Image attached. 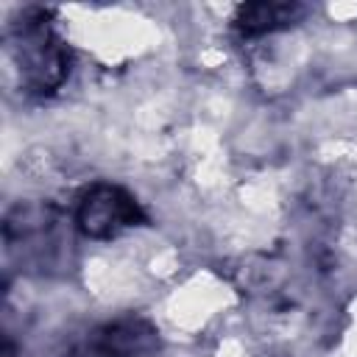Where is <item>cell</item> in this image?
Listing matches in <instances>:
<instances>
[{
  "label": "cell",
  "instance_id": "cell-4",
  "mask_svg": "<svg viewBox=\"0 0 357 357\" xmlns=\"http://www.w3.org/2000/svg\"><path fill=\"white\" fill-rule=\"evenodd\" d=\"M301 11H304L301 6H290V3H251V6H243L240 8L237 28L245 36L268 33V31H276V28L290 25Z\"/></svg>",
  "mask_w": 357,
  "mask_h": 357
},
{
  "label": "cell",
  "instance_id": "cell-1",
  "mask_svg": "<svg viewBox=\"0 0 357 357\" xmlns=\"http://www.w3.org/2000/svg\"><path fill=\"white\" fill-rule=\"evenodd\" d=\"M14 53L22 73V81L31 92L47 95L56 92L70 70V56L61 39L47 28L45 11H28L25 22L17 25L14 33Z\"/></svg>",
  "mask_w": 357,
  "mask_h": 357
},
{
  "label": "cell",
  "instance_id": "cell-2",
  "mask_svg": "<svg viewBox=\"0 0 357 357\" xmlns=\"http://www.w3.org/2000/svg\"><path fill=\"white\" fill-rule=\"evenodd\" d=\"M145 220L137 198L117 184H92L75 206V226L95 240H109Z\"/></svg>",
  "mask_w": 357,
  "mask_h": 357
},
{
  "label": "cell",
  "instance_id": "cell-3",
  "mask_svg": "<svg viewBox=\"0 0 357 357\" xmlns=\"http://www.w3.org/2000/svg\"><path fill=\"white\" fill-rule=\"evenodd\" d=\"M156 346L159 337L148 321L120 318L89 335L84 357H153Z\"/></svg>",
  "mask_w": 357,
  "mask_h": 357
}]
</instances>
